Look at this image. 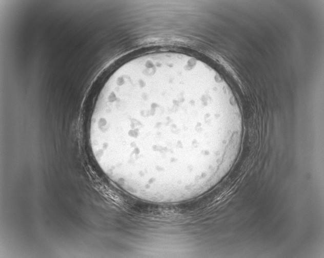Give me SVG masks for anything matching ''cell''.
<instances>
[{
    "instance_id": "1",
    "label": "cell",
    "mask_w": 324,
    "mask_h": 258,
    "mask_svg": "<svg viewBox=\"0 0 324 258\" xmlns=\"http://www.w3.org/2000/svg\"><path fill=\"white\" fill-rule=\"evenodd\" d=\"M242 133L225 80L201 61L172 52L140 55L118 67L98 96L90 127L93 154L106 174L156 188L184 183L196 151L235 145Z\"/></svg>"
}]
</instances>
